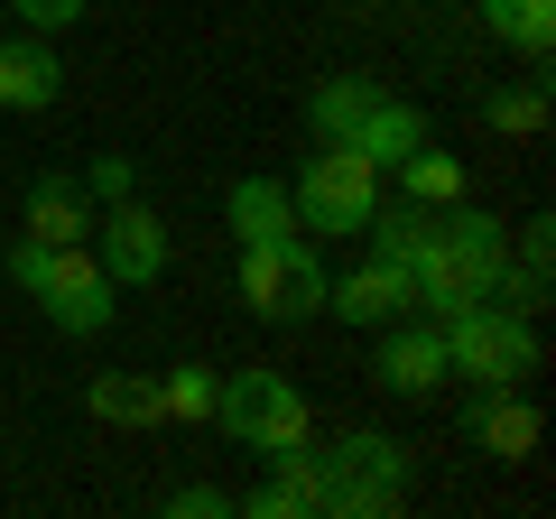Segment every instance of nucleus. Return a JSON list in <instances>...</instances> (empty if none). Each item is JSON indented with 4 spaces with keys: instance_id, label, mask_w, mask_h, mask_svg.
<instances>
[{
    "instance_id": "nucleus-1",
    "label": "nucleus",
    "mask_w": 556,
    "mask_h": 519,
    "mask_svg": "<svg viewBox=\"0 0 556 519\" xmlns=\"http://www.w3.org/2000/svg\"><path fill=\"white\" fill-rule=\"evenodd\" d=\"M10 288H20L56 334H75V343L112 334V316H121V288H112V269L93 260V241H38L28 232L20 251H10Z\"/></svg>"
},
{
    "instance_id": "nucleus-2",
    "label": "nucleus",
    "mask_w": 556,
    "mask_h": 519,
    "mask_svg": "<svg viewBox=\"0 0 556 519\" xmlns=\"http://www.w3.org/2000/svg\"><path fill=\"white\" fill-rule=\"evenodd\" d=\"M417 482V455L390 436V427H343L316 455V510L325 519H390Z\"/></svg>"
},
{
    "instance_id": "nucleus-3",
    "label": "nucleus",
    "mask_w": 556,
    "mask_h": 519,
    "mask_svg": "<svg viewBox=\"0 0 556 519\" xmlns=\"http://www.w3.org/2000/svg\"><path fill=\"white\" fill-rule=\"evenodd\" d=\"M437 334H445V371H455V380H482V390H519V380H538V362H547L538 316H529V306H501V298L445 316Z\"/></svg>"
},
{
    "instance_id": "nucleus-4",
    "label": "nucleus",
    "mask_w": 556,
    "mask_h": 519,
    "mask_svg": "<svg viewBox=\"0 0 556 519\" xmlns=\"http://www.w3.org/2000/svg\"><path fill=\"white\" fill-rule=\"evenodd\" d=\"M232 288H241V306H251L260 325H306V316H325V260H316V232L241 241Z\"/></svg>"
},
{
    "instance_id": "nucleus-5",
    "label": "nucleus",
    "mask_w": 556,
    "mask_h": 519,
    "mask_svg": "<svg viewBox=\"0 0 556 519\" xmlns=\"http://www.w3.org/2000/svg\"><path fill=\"white\" fill-rule=\"evenodd\" d=\"M214 427H223V436H241L251 455H288V445H306V436H316V408H306V390H298L288 371L251 362V371H223Z\"/></svg>"
},
{
    "instance_id": "nucleus-6",
    "label": "nucleus",
    "mask_w": 556,
    "mask_h": 519,
    "mask_svg": "<svg viewBox=\"0 0 556 519\" xmlns=\"http://www.w3.org/2000/svg\"><path fill=\"white\" fill-rule=\"evenodd\" d=\"M288 204H298V232H325V241H353L380 204V167L353 159L343 140H316V159L288 177Z\"/></svg>"
},
{
    "instance_id": "nucleus-7",
    "label": "nucleus",
    "mask_w": 556,
    "mask_h": 519,
    "mask_svg": "<svg viewBox=\"0 0 556 519\" xmlns=\"http://www.w3.org/2000/svg\"><path fill=\"white\" fill-rule=\"evenodd\" d=\"M84 241H93V260L112 269V288H159V279H167V260H177V241H167L159 204H139V195L102 204Z\"/></svg>"
},
{
    "instance_id": "nucleus-8",
    "label": "nucleus",
    "mask_w": 556,
    "mask_h": 519,
    "mask_svg": "<svg viewBox=\"0 0 556 519\" xmlns=\"http://www.w3.org/2000/svg\"><path fill=\"white\" fill-rule=\"evenodd\" d=\"M371 380L390 390V400H427V390H445V334L427 316H399V325H380V353H371Z\"/></svg>"
},
{
    "instance_id": "nucleus-9",
    "label": "nucleus",
    "mask_w": 556,
    "mask_h": 519,
    "mask_svg": "<svg viewBox=\"0 0 556 519\" xmlns=\"http://www.w3.org/2000/svg\"><path fill=\"white\" fill-rule=\"evenodd\" d=\"M325 316H343V325H362V334H380V325H399V316H417V279L399 269V260H362L353 279H325Z\"/></svg>"
},
{
    "instance_id": "nucleus-10",
    "label": "nucleus",
    "mask_w": 556,
    "mask_h": 519,
    "mask_svg": "<svg viewBox=\"0 0 556 519\" xmlns=\"http://www.w3.org/2000/svg\"><path fill=\"white\" fill-rule=\"evenodd\" d=\"M56 93H65V56H56V38H10L0 28V112H56Z\"/></svg>"
},
{
    "instance_id": "nucleus-11",
    "label": "nucleus",
    "mask_w": 556,
    "mask_h": 519,
    "mask_svg": "<svg viewBox=\"0 0 556 519\" xmlns=\"http://www.w3.org/2000/svg\"><path fill=\"white\" fill-rule=\"evenodd\" d=\"M260 464H269V473L241 492L251 519H306V510H316V436L288 445V455H260Z\"/></svg>"
},
{
    "instance_id": "nucleus-12",
    "label": "nucleus",
    "mask_w": 556,
    "mask_h": 519,
    "mask_svg": "<svg viewBox=\"0 0 556 519\" xmlns=\"http://www.w3.org/2000/svg\"><path fill=\"white\" fill-rule=\"evenodd\" d=\"M93 214H102V204L84 195L75 167H47V177H28V232H38V241H84V232H93Z\"/></svg>"
},
{
    "instance_id": "nucleus-13",
    "label": "nucleus",
    "mask_w": 556,
    "mask_h": 519,
    "mask_svg": "<svg viewBox=\"0 0 556 519\" xmlns=\"http://www.w3.org/2000/svg\"><path fill=\"white\" fill-rule=\"evenodd\" d=\"M464 427H473V445L492 464H529L538 455V400H519V390H482V408Z\"/></svg>"
},
{
    "instance_id": "nucleus-14",
    "label": "nucleus",
    "mask_w": 556,
    "mask_h": 519,
    "mask_svg": "<svg viewBox=\"0 0 556 519\" xmlns=\"http://www.w3.org/2000/svg\"><path fill=\"white\" fill-rule=\"evenodd\" d=\"M343 149H353V159H371V167H399L408 149H427V112H417V102H399V93H380L371 112L353 121V140H343Z\"/></svg>"
},
{
    "instance_id": "nucleus-15",
    "label": "nucleus",
    "mask_w": 556,
    "mask_h": 519,
    "mask_svg": "<svg viewBox=\"0 0 556 519\" xmlns=\"http://www.w3.org/2000/svg\"><path fill=\"white\" fill-rule=\"evenodd\" d=\"M223 223H232V241H269V232H298V204H288L278 177H232Z\"/></svg>"
},
{
    "instance_id": "nucleus-16",
    "label": "nucleus",
    "mask_w": 556,
    "mask_h": 519,
    "mask_svg": "<svg viewBox=\"0 0 556 519\" xmlns=\"http://www.w3.org/2000/svg\"><path fill=\"white\" fill-rule=\"evenodd\" d=\"M380 93H390L380 75H325L316 93H306V130H316V140H353V121L371 112Z\"/></svg>"
},
{
    "instance_id": "nucleus-17",
    "label": "nucleus",
    "mask_w": 556,
    "mask_h": 519,
    "mask_svg": "<svg viewBox=\"0 0 556 519\" xmlns=\"http://www.w3.org/2000/svg\"><path fill=\"white\" fill-rule=\"evenodd\" d=\"M84 408L102 427H159V380H130V371H93L84 380Z\"/></svg>"
},
{
    "instance_id": "nucleus-18",
    "label": "nucleus",
    "mask_w": 556,
    "mask_h": 519,
    "mask_svg": "<svg viewBox=\"0 0 556 519\" xmlns=\"http://www.w3.org/2000/svg\"><path fill=\"white\" fill-rule=\"evenodd\" d=\"M390 177H399V195H408V204H455V195H473L464 159H445L437 140H427V149H408V159H399Z\"/></svg>"
},
{
    "instance_id": "nucleus-19",
    "label": "nucleus",
    "mask_w": 556,
    "mask_h": 519,
    "mask_svg": "<svg viewBox=\"0 0 556 519\" xmlns=\"http://www.w3.org/2000/svg\"><path fill=\"white\" fill-rule=\"evenodd\" d=\"M482 28L519 56H547L556 47V0H482Z\"/></svg>"
},
{
    "instance_id": "nucleus-20",
    "label": "nucleus",
    "mask_w": 556,
    "mask_h": 519,
    "mask_svg": "<svg viewBox=\"0 0 556 519\" xmlns=\"http://www.w3.org/2000/svg\"><path fill=\"white\" fill-rule=\"evenodd\" d=\"M223 400V371H204V362H177V371H159V418L177 427H204Z\"/></svg>"
},
{
    "instance_id": "nucleus-21",
    "label": "nucleus",
    "mask_w": 556,
    "mask_h": 519,
    "mask_svg": "<svg viewBox=\"0 0 556 519\" xmlns=\"http://www.w3.org/2000/svg\"><path fill=\"white\" fill-rule=\"evenodd\" d=\"M482 121H492L501 140H538V130H547V84H510V93H492Z\"/></svg>"
},
{
    "instance_id": "nucleus-22",
    "label": "nucleus",
    "mask_w": 556,
    "mask_h": 519,
    "mask_svg": "<svg viewBox=\"0 0 556 519\" xmlns=\"http://www.w3.org/2000/svg\"><path fill=\"white\" fill-rule=\"evenodd\" d=\"M0 10H10L20 28H38V38H65V28H75L93 0H0Z\"/></svg>"
},
{
    "instance_id": "nucleus-23",
    "label": "nucleus",
    "mask_w": 556,
    "mask_h": 519,
    "mask_svg": "<svg viewBox=\"0 0 556 519\" xmlns=\"http://www.w3.org/2000/svg\"><path fill=\"white\" fill-rule=\"evenodd\" d=\"M84 195H93V204L139 195V159H93V167H84Z\"/></svg>"
},
{
    "instance_id": "nucleus-24",
    "label": "nucleus",
    "mask_w": 556,
    "mask_h": 519,
    "mask_svg": "<svg viewBox=\"0 0 556 519\" xmlns=\"http://www.w3.org/2000/svg\"><path fill=\"white\" fill-rule=\"evenodd\" d=\"M167 510H177V519H223V510H241V501L214 492V482H177V492H167Z\"/></svg>"
},
{
    "instance_id": "nucleus-25",
    "label": "nucleus",
    "mask_w": 556,
    "mask_h": 519,
    "mask_svg": "<svg viewBox=\"0 0 556 519\" xmlns=\"http://www.w3.org/2000/svg\"><path fill=\"white\" fill-rule=\"evenodd\" d=\"M0 28H10V10H0Z\"/></svg>"
}]
</instances>
